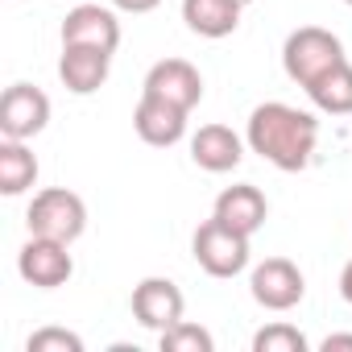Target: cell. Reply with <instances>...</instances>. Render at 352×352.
Returning a JSON list of instances; mask_svg holds the SVG:
<instances>
[{
    "label": "cell",
    "mask_w": 352,
    "mask_h": 352,
    "mask_svg": "<svg viewBox=\"0 0 352 352\" xmlns=\"http://www.w3.org/2000/svg\"><path fill=\"white\" fill-rule=\"evenodd\" d=\"M245 141L253 153H261L270 166L282 174H298L311 166L315 145H319V120L302 108H290L282 100L257 104L245 124Z\"/></svg>",
    "instance_id": "cell-1"
},
{
    "label": "cell",
    "mask_w": 352,
    "mask_h": 352,
    "mask_svg": "<svg viewBox=\"0 0 352 352\" xmlns=\"http://www.w3.org/2000/svg\"><path fill=\"white\" fill-rule=\"evenodd\" d=\"M340 63H344V42L323 25H298L282 46V71L298 87H311L319 75H327Z\"/></svg>",
    "instance_id": "cell-2"
},
{
    "label": "cell",
    "mask_w": 352,
    "mask_h": 352,
    "mask_svg": "<svg viewBox=\"0 0 352 352\" xmlns=\"http://www.w3.org/2000/svg\"><path fill=\"white\" fill-rule=\"evenodd\" d=\"M25 224H30V236L75 245L87 228V204L67 187H46V191L34 195V204L25 212Z\"/></svg>",
    "instance_id": "cell-3"
},
{
    "label": "cell",
    "mask_w": 352,
    "mask_h": 352,
    "mask_svg": "<svg viewBox=\"0 0 352 352\" xmlns=\"http://www.w3.org/2000/svg\"><path fill=\"white\" fill-rule=\"evenodd\" d=\"M191 257H195L199 270L212 274V278H236V274L249 270V236L236 232V228H228V224H220V220L212 216L208 224L195 228V236H191Z\"/></svg>",
    "instance_id": "cell-4"
},
{
    "label": "cell",
    "mask_w": 352,
    "mask_h": 352,
    "mask_svg": "<svg viewBox=\"0 0 352 352\" xmlns=\"http://www.w3.org/2000/svg\"><path fill=\"white\" fill-rule=\"evenodd\" d=\"M249 294H253V302L265 307V311H290V307L302 302L307 278H302V270H298L294 261H286V257H265V261L253 265V274H249Z\"/></svg>",
    "instance_id": "cell-5"
},
{
    "label": "cell",
    "mask_w": 352,
    "mask_h": 352,
    "mask_svg": "<svg viewBox=\"0 0 352 352\" xmlns=\"http://www.w3.org/2000/svg\"><path fill=\"white\" fill-rule=\"evenodd\" d=\"M50 124V96L34 83H13L0 96V133L13 141H34Z\"/></svg>",
    "instance_id": "cell-6"
},
{
    "label": "cell",
    "mask_w": 352,
    "mask_h": 352,
    "mask_svg": "<svg viewBox=\"0 0 352 352\" xmlns=\"http://www.w3.org/2000/svg\"><path fill=\"white\" fill-rule=\"evenodd\" d=\"M141 96H153V100H166L174 108L191 112L204 100V75L187 58H162V63L149 67V75L141 83Z\"/></svg>",
    "instance_id": "cell-7"
},
{
    "label": "cell",
    "mask_w": 352,
    "mask_h": 352,
    "mask_svg": "<svg viewBox=\"0 0 352 352\" xmlns=\"http://www.w3.org/2000/svg\"><path fill=\"white\" fill-rule=\"evenodd\" d=\"M129 307H133V319H137L141 327H149V331L162 336L166 327H174V323L183 319L187 298H183V290L174 286L170 278H141V282L133 286Z\"/></svg>",
    "instance_id": "cell-8"
},
{
    "label": "cell",
    "mask_w": 352,
    "mask_h": 352,
    "mask_svg": "<svg viewBox=\"0 0 352 352\" xmlns=\"http://www.w3.org/2000/svg\"><path fill=\"white\" fill-rule=\"evenodd\" d=\"M67 249H71V245H63V241L30 236L25 249L17 253V274H21L30 286H38V290H58V286H67L71 274H75V261H71Z\"/></svg>",
    "instance_id": "cell-9"
},
{
    "label": "cell",
    "mask_w": 352,
    "mask_h": 352,
    "mask_svg": "<svg viewBox=\"0 0 352 352\" xmlns=\"http://www.w3.org/2000/svg\"><path fill=\"white\" fill-rule=\"evenodd\" d=\"M58 38H63V46H96V50L116 54V46H120V21L104 5H75L63 17Z\"/></svg>",
    "instance_id": "cell-10"
},
{
    "label": "cell",
    "mask_w": 352,
    "mask_h": 352,
    "mask_svg": "<svg viewBox=\"0 0 352 352\" xmlns=\"http://www.w3.org/2000/svg\"><path fill=\"white\" fill-rule=\"evenodd\" d=\"M187 116H191V112L174 108V104H166V100L141 96V104H137V112H133V129H137V137H141L145 145L170 149V145H179V141L187 137Z\"/></svg>",
    "instance_id": "cell-11"
},
{
    "label": "cell",
    "mask_w": 352,
    "mask_h": 352,
    "mask_svg": "<svg viewBox=\"0 0 352 352\" xmlns=\"http://www.w3.org/2000/svg\"><path fill=\"white\" fill-rule=\"evenodd\" d=\"M108 71H112V54L108 50H96V46H63V58H58V79L71 96H91L108 83Z\"/></svg>",
    "instance_id": "cell-12"
},
{
    "label": "cell",
    "mask_w": 352,
    "mask_h": 352,
    "mask_svg": "<svg viewBox=\"0 0 352 352\" xmlns=\"http://www.w3.org/2000/svg\"><path fill=\"white\" fill-rule=\"evenodd\" d=\"M245 145H249V141H241L228 124H204V129L191 137V162H195L199 170H208V174H228V170L241 166Z\"/></svg>",
    "instance_id": "cell-13"
},
{
    "label": "cell",
    "mask_w": 352,
    "mask_h": 352,
    "mask_svg": "<svg viewBox=\"0 0 352 352\" xmlns=\"http://www.w3.org/2000/svg\"><path fill=\"white\" fill-rule=\"evenodd\" d=\"M212 216H216L220 224H228V228L253 236V232H261V224H265V216H270V204H265V195H261L253 183H236V187H224V191L216 195Z\"/></svg>",
    "instance_id": "cell-14"
},
{
    "label": "cell",
    "mask_w": 352,
    "mask_h": 352,
    "mask_svg": "<svg viewBox=\"0 0 352 352\" xmlns=\"http://www.w3.org/2000/svg\"><path fill=\"white\" fill-rule=\"evenodd\" d=\"M241 9H245L241 0H183V21H187L191 34L220 42V38L236 34Z\"/></svg>",
    "instance_id": "cell-15"
},
{
    "label": "cell",
    "mask_w": 352,
    "mask_h": 352,
    "mask_svg": "<svg viewBox=\"0 0 352 352\" xmlns=\"http://www.w3.org/2000/svg\"><path fill=\"white\" fill-rule=\"evenodd\" d=\"M38 183V157L25 141L5 137L0 141V191L5 195H25Z\"/></svg>",
    "instance_id": "cell-16"
},
{
    "label": "cell",
    "mask_w": 352,
    "mask_h": 352,
    "mask_svg": "<svg viewBox=\"0 0 352 352\" xmlns=\"http://www.w3.org/2000/svg\"><path fill=\"white\" fill-rule=\"evenodd\" d=\"M311 104L327 116H352V63L344 58L340 67H331L327 75H319L311 87H307Z\"/></svg>",
    "instance_id": "cell-17"
},
{
    "label": "cell",
    "mask_w": 352,
    "mask_h": 352,
    "mask_svg": "<svg viewBox=\"0 0 352 352\" xmlns=\"http://www.w3.org/2000/svg\"><path fill=\"white\" fill-rule=\"evenodd\" d=\"M157 344H162V352H212L216 348L212 331L199 327V323H191V319H179L174 327H166L157 336Z\"/></svg>",
    "instance_id": "cell-18"
},
{
    "label": "cell",
    "mask_w": 352,
    "mask_h": 352,
    "mask_svg": "<svg viewBox=\"0 0 352 352\" xmlns=\"http://www.w3.org/2000/svg\"><path fill=\"white\" fill-rule=\"evenodd\" d=\"M307 336L294 327V323H265L257 336H253V352H307Z\"/></svg>",
    "instance_id": "cell-19"
},
{
    "label": "cell",
    "mask_w": 352,
    "mask_h": 352,
    "mask_svg": "<svg viewBox=\"0 0 352 352\" xmlns=\"http://www.w3.org/2000/svg\"><path fill=\"white\" fill-rule=\"evenodd\" d=\"M25 352H83V340L67 327H42L25 340Z\"/></svg>",
    "instance_id": "cell-20"
},
{
    "label": "cell",
    "mask_w": 352,
    "mask_h": 352,
    "mask_svg": "<svg viewBox=\"0 0 352 352\" xmlns=\"http://www.w3.org/2000/svg\"><path fill=\"white\" fill-rule=\"evenodd\" d=\"M112 9H120V13H153L162 0H108Z\"/></svg>",
    "instance_id": "cell-21"
},
{
    "label": "cell",
    "mask_w": 352,
    "mask_h": 352,
    "mask_svg": "<svg viewBox=\"0 0 352 352\" xmlns=\"http://www.w3.org/2000/svg\"><path fill=\"white\" fill-rule=\"evenodd\" d=\"M319 348H323V352H352V336H348V331H336V336H327Z\"/></svg>",
    "instance_id": "cell-22"
},
{
    "label": "cell",
    "mask_w": 352,
    "mask_h": 352,
    "mask_svg": "<svg viewBox=\"0 0 352 352\" xmlns=\"http://www.w3.org/2000/svg\"><path fill=\"white\" fill-rule=\"evenodd\" d=\"M340 298H344V302L352 307V261H348V265L340 270Z\"/></svg>",
    "instance_id": "cell-23"
},
{
    "label": "cell",
    "mask_w": 352,
    "mask_h": 352,
    "mask_svg": "<svg viewBox=\"0 0 352 352\" xmlns=\"http://www.w3.org/2000/svg\"><path fill=\"white\" fill-rule=\"evenodd\" d=\"M241 5H253V0H241Z\"/></svg>",
    "instance_id": "cell-24"
},
{
    "label": "cell",
    "mask_w": 352,
    "mask_h": 352,
    "mask_svg": "<svg viewBox=\"0 0 352 352\" xmlns=\"http://www.w3.org/2000/svg\"><path fill=\"white\" fill-rule=\"evenodd\" d=\"M344 5H352V0H344Z\"/></svg>",
    "instance_id": "cell-25"
}]
</instances>
